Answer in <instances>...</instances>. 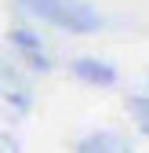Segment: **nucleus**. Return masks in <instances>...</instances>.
Here are the masks:
<instances>
[{
    "mask_svg": "<svg viewBox=\"0 0 149 153\" xmlns=\"http://www.w3.org/2000/svg\"><path fill=\"white\" fill-rule=\"evenodd\" d=\"M26 11L44 18V22L58 26L66 33H95L102 26V15L87 4V0H22Z\"/></svg>",
    "mask_w": 149,
    "mask_h": 153,
    "instance_id": "nucleus-1",
    "label": "nucleus"
},
{
    "mask_svg": "<svg viewBox=\"0 0 149 153\" xmlns=\"http://www.w3.org/2000/svg\"><path fill=\"white\" fill-rule=\"evenodd\" d=\"M73 76H80L84 84H95V88L117 84V69L109 62H102V59H77L73 62Z\"/></svg>",
    "mask_w": 149,
    "mask_h": 153,
    "instance_id": "nucleus-2",
    "label": "nucleus"
},
{
    "mask_svg": "<svg viewBox=\"0 0 149 153\" xmlns=\"http://www.w3.org/2000/svg\"><path fill=\"white\" fill-rule=\"evenodd\" d=\"M77 153H131V146H127V139L117 135V131H95V135L80 139Z\"/></svg>",
    "mask_w": 149,
    "mask_h": 153,
    "instance_id": "nucleus-3",
    "label": "nucleus"
},
{
    "mask_svg": "<svg viewBox=\"0 0 149 153\" xmlns=\"http://www.w3.org/2000/svg\"><path fill=\"white\" fill-rule=\"evenodd\" d=\"M11 44L22 51V55H36V51H44V40H40V36H36L33 29H26V26L11 29Z\"/></svg>",
    "mask_w": 149,
    "mask_h": 153,
    "instance_id": "nucleus-4",
    "label": "nucleus"
},
{
    "mask_svg": "<svg viewBox=\"0 0 149 153\" xmlns=\"http://www.w3.org/2000/svg\"><path fill=\"white\" fill-rule=\"evenodd\" d=\"M0 153H22V149H18V142L7 135V131H0Z\"/></svg>",
    "mask_w": 149,
    "mask_h": 153,
    "instance_id": "nucleus-5",
    "label": "nucleus"
}]
</instances>
